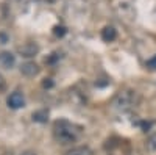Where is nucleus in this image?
Returning <instances> with one entry per match:
<instances>
[{
  "label": "nucleus",
  "mask_w": 156,
  "mask_h": 155,
  "mask_svg": "<svg viewBox=\"0 0 156 155\" xmlns=\"http://www.w3.org/2000/svg\"><path fill=\"white\" fill-rule=\"evenodd\" d=\"M39 52V46L36 42H25L19 47V54L25 58H31L36 57V54Z\"/></svg>",
  "instance_id": "39448f33"
},
{
  "label": "nucleus",
  "mask_w": 156,
  "mask_h": 155,
  "mask_svg": "<svg viewBox=\"0 0 156 155\" xmlns=\"http://www.w3.org/2000/svg\"><path fill=\"white\" fill-rule=\"evenodd\" d=\"M0 41H2V44H6V41H8V36H5L3 33H0Z\"/></svg>",
  "instance_id": "ddd939ff"
},
{
  "label": "nucleus",
  "mask_w": 156,
  "mask_h": 155,
  "mask_svg": "<svg viewBox=\"0 0 156 155\" xmlns=\"http://www.w3.org/2000/svg\"><path fill=\"white\" fill-rule=\"evenodd\" d=\"M64 155H94V150L87 146H76V147L69 149Z\"/></svg>",
  "instance_id": "0eeeda50"
},
{
  "label": "nucleus",
  "mask_w": 156,
  "mask_h": 155,
  "mask_svg": "<svg viewBox=\"0 0 156 155\" xmlns=\"http://www.w3.org/2000/svg\"><path fill=\"white\" fill-rule=\"evenodd\" d=\"M45 80H47V82H44V83H42V86H44V88H47V86L50 88L51 85H53V83H51V82H50V79H45Z\"/></svg>",
  "instance_id": "4468645a"
},
{
  "label": "nucleus",
  "mask_w": 156,
  "mask_h": 155,
  "mask_svg": "<svg viewBox=\"0 0 156 155\" xmlns=\"http://www.w3.org/2000/svg\"><path fill=\"white\" fill-rule=\"evenodd\" d=\"M147 149L150 152H156V132L148 136V139H147Z\"/></svg>",
  "instance_id": "9d476101"
},
{
  "label": "nucleus",
  "mask_w": 156,
  "mask_h": 155,
  "mask_svg": "<svg viewBox=\"0 0 156 155\" xmlns=\"http://www.w3.org/2000/svg\"><path fill=\"white\" fill-rule=\"evenodd\" d=\"M33 121L34 122H41V124L47 122L48 121V111L47 110H37V111H34L33 113Z\"/></svg>",
  "instance_id": "1a4fd4ad"
},
{
  "label": "nucleus",
  "mask_w": 156,
  "mask_h": 155,
  "mask_svg": "<svg viewBox=\"0 0 156 155\" xmlns=\"http://www.w3.org/2000/svg\"><path fill=\"white\" fill-rule=\"evenodd\" d=\"M6 103H8V107L12 108V110H19V108H23L25 107V97L20 91H14V93H11L6 99Z\"/></svg>",
  "instance_id": "7ed1b4c3"
},
{
  "label": "nucleus",
  "mask_w": 156,
  "mask_h": 155,
  "mask_svg": "<svg viewBox=\"0 0 156 155\" xmlns=\"http://www.w3.org/2000/svg\"><path fill=\"white\" fill-rule=\"evenodd\" d=\"M20 155H37L36 152H33V150H25V152H22Z\"/></svg>",
  "instance_id": "2eb2a0df"
},
{
  "label": "nucleus",
  "mask_w": 156,
  "mask_h": 155,
  "mask_svg": "<svg viewBox=\"0 0 156 155\" xmlns=\"http://www.w3.org/2000/svg\"><path fill=\"white\" fill-rule=\"evenodd\" d=\"M39 72H41V68L34 61H25L20 66V74L25 77H36Z\"/></svg>",
  "instance_id": "20e7f679"
},
{
  "label": "nucleus",
  "mask_w": 156,
  "mask_h": 155,
  "mask_svg": "<svg viewBox=\"0 0 156 155\" xmlns=\"http://www.w3.org/2000/svg\"><path fill=\"white\" fill-rule=\"evenodd\" d=\"M115 38H117V31H115L114 27H111V25H108V27H105L101 30V39L105 42H112Z\"/></svg>",
  "instance_id": "6e6552de"
},
{
  "label": "nucleus",
  "mask_w": 156,
  "mask_h": 155,
  "mask_svg": "<svg viewBox=\"0 0 156 155\" xmlns=\"http://www.w3.org/2000/svg\"><path fill=\"white\" fill-rule=\"evenodd\" d=\"M137 103V94L136 91H122L115 96L114 99V105L115 108H119L122 111H126V110H131L133 107H136Z\"/></svg>",
  "instance_id": "f03ea898"
},
{
  "label": "nucleus",
  "mask_w": 156,
  "mask_h": 155,
  "mask_svg": "<svg viewBox=\"0 0 156 155\" xmlns=\"http://www.w3.org/2000/svg\"><path fill=\"white\" fill-rule=\"evenodd\" d=\"M81 127L69 121H56L53 125V136L59 144H72L80 138Z\"/></svg>",
  "instance_id": "f257e3e1"
},
{
  "label": "nucleus",
  "mask_w": 156,
  "mask_h": 155,
  "mask_svg": "<svg viewBox=\"0 0 156 155\" xmlns=\"http://www.w3.org/2000/svg\"><path fill=\"white\" fill-rule=\"evenodd\" d=\"M6 89V80H5V77L0 74V93H3Z\"/></svg>",
  "instance_id": "f8f14e48"
},
{
  "label": "nucleus",
  "mask_w": 156,
  "mask_h": 155,
  "mask_svg": "<svg viewBox=\"0 0 156 155\" xmlns=\"http://www.w3.org/2000/svg\"><path fill=\"white\" fill-rule=\"evenodd\" d=\"M0 64H2L5 69H11V68L16 64V57H14V54H11V52H8V50L0 52Z\"/></svg>",
  "instance_id": "423d86ee"
},
{
  "label": "nucleus",
  "mask_w": 156,
  "mask_h": 155,
  "mask_svg": "<svg viewBox=\"0 0 156 155\" xmlns=\"http://www.w3.org/2000/svg\"><path fill=\"white\" fill-rule=\"evenodd\" d=\"M147 68H148V69H151V71H154V69H156V55L147 61Z\"/></svg>",
  "instance_id": "9b49d317"
}]
</instances>
